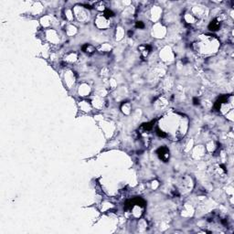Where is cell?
<instances>
[{
	"label": "cell",
	"mask_w": 234,
	"mask_h": 234,
	"mask_svg": "<svg viewBox=\"0 0 234 234\" xmlns=\"http://www.w3.org/2000/svg\"><path fill=\"white\" fill-rule=\"evenodd\" d=\"M221 47V42L216 37L209 35L200 36L193 43V49L200 55L214 54Z\"/></svg>",
	"instance_id": "2"
},
{
	"label": "cell",
	"mask_w": 234,
	"mask_h": 234,
	"mask_svg": "<svg viewBox=\"0 0 234 234\" xmlns=\"http://www.w3.org/2000/svg\"><path fill=\"white\" fill-rule=\"evenodd\" d=\"M144 209L145 201L140 198L128 201L125 205V211L127 213H130L133 218H140L144 212Z\"/></svg>",
	"instance_id": "3"
},
{
	"label": "cell",
	"mask_w": 234,
	"mask_h": 234,
	"mask_svg": "<svg viewBox=\"0 0 234 234\" xmlns=\"http://www.w3.org/2000/svg\"><path fill=\"white\" fill-rule=\"evenodd\" d=\"M138 49L140 50L142 56L146 57L149 54L150 50H151V47L149 46V45H142V46H140L138 48Z\"/></svg>",
	"instance_id": "5"
},
{
	"label": "cell",
	"mask_w": 234,
	"mask_h": 234,
	"mask_svg": "<svg viewBox=\"0 0 234 234\" xmlns=\"http://www.w3.org/2000/svg\"><path fill=\"white\" fill-rule=\"evenodd\" d=\"M221 27V21L218 20V19H215L213 21H211L210 22V24L209 26V28L210 30H213V31H216V30H218V28H220Z\"/></svg>",
	"instance_id": "6"
},
{
	"label": "cell",
	"mask_w": 234,
	"mask_h": 234,
	"mask_svg": "<svg viewBox=\"0 0 234 234\" xmlns=\"http://www.w3.org/2000/svg\"><path fill=\"white\" fill-rule=\"evenodd\" d=\"M82 49H83V51L86 52V53H88V54H92L93 52H94V48L90 44L84 45V46L82 47Z\"/></svg>",
	"instance_id": "7"
},
{
	"label": "cell",
	"mask_w": 234,
	"mask_h": 234,
	"mask_svg": "<svg viewBox=\"0 0 234 234\" xmlns=\"http://www.w3.org/2000/svg\"><path fill=\"white\" fill-rule=\"evenodd\" d=\"M144 27H145L144 23H143V22H141V21H138L137 23H136V28H143Z\"/></svg>",
	"instance_id": "8"
},
{
	"label": "cell",
	"mask_w": 234,
	"mask_h": 234,
	"mask_svg": "<svg viewBox=\"0 0 234 234\" xmlns=\"http://www.w3.org/2000/svg\"><path fill=\"white\" fill-rule=\"evenodd\" d=\"M187 128V119L177 112H171L163 116L158 123L156 134L160 137L179 140L186 134Z\"/></svg>",
	"instance_id": "1"
},
{
	"label": "cell",
	"mask_w": 234,
	"mask_h": 234,
	"mask_svg": "<svg viewBox=\"0 0 234 234\" xmlns=\"http://www.w3.org/2000/svg\"><path fill=\"white\" fill-rule=\"evenodd\" d=\"M157 155L164 162H167L169 159V151L167 147H160L157 150Z\"/></svg>",
	"instance_id": "4"
},
{
	"label": "cell",
	"mask_w": 234,
	"mask_h": 234,
	"mask_svg": "<svg viewBox=\"0 0 234 234\" xmlns=\"http://www.w3.org/2000/svg\"><path fill=\"white\" fill-rule=\"evenodd\" d=\"M194 104H199V100H197L196 98L194 99Z\"/></svg>",
	"instance_id": "9"
}]
</instances>
